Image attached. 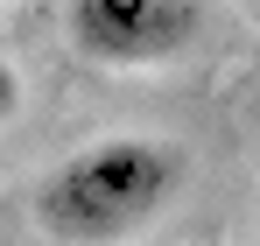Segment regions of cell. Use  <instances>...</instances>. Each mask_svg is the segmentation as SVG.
<instances>
[{"label":"cell","instance_id":"3957f363","mask_svg":"<svg viewBox=\"0 0 260 246\" xmlns=\"http://www.w3.org/2000/svg\"><path fill=\"white\" fill-rule=\"evenodd\" d=\"M14 106H21V78H14V71L0 64V127L14 120Z\"/></svg>","mask_w":260,"mask_h":246},{"label":"cell","instance_id":"277c9868","mask_svg":"<svg viewBox=\"0 0 260 246\" xmlns=\"http://www.w3.org/2000/svg\"><path fill=\"white\" fill-rule=\"evenodd\" d=\"M239 7H246V14H253V28H260V0H239Z\"/></svg>","mask_w":260,"mask_h":246},{"label":"cell","instance_id":"7a4b0ae2","mask_svg":"<svg viewBox=\"0 0 260 246\" xmlns=\"http://www.w3.org/2000/svg\"><path fill=\"white\" fill-rule=\"evenodd\" d=\"M197 28V0H63V36L99 71H162Z\"/></svg>","mask_w":260,"mask_h":246},{"label":"cell","instance_id":"6da1fadb","mask_svg":"<svg viewBox=\"0 0 260 246\" xmlns=\"http://www.w3.org/2000/svg\"><path fill=\"white\" fill-rule=\"evenodd\" d=\"M183 162L148 134H106L36 183V225L56 246H120L169 211Z\"/></svg>","mask_w":260,"mask_h":246}]
</instances>
